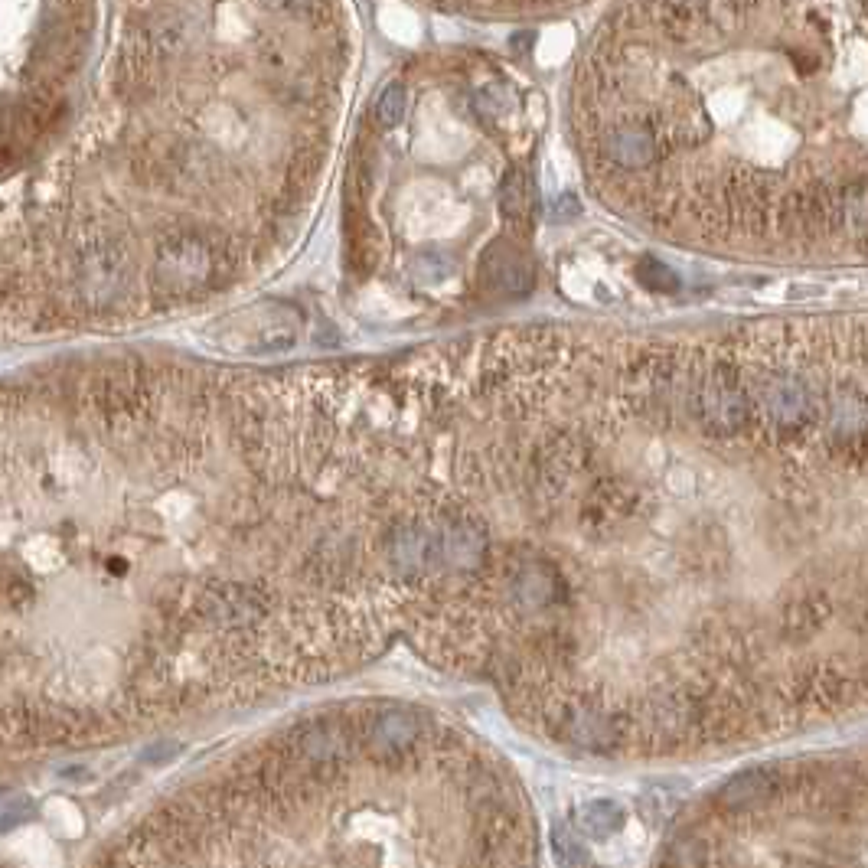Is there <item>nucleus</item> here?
Returning a JSON list of instances; mask_svg holds the SVG:
<instances>
[{"label": "nucleus", "instance_id": "1", "mask_svg": "<svg viewBox=\"0 0 868 868\" xmlns=\"http://www.w3.org/2000/svg\"><path fill=\"white\" fill-rule=\"evenodd\" d=\"M598 46L588 160L682 239L868 262V4L630 7Z\"/></svg>", "mask_w": 868, "mask_h": 868}, {"label": "nucleus", "instance_id": "2", "mask_svg": "<svg viewBox=\"0 0 868 868\" xmlns=\"http://www.w3.org/2000/svg\"><path fill=\"white\" fill-rule=\"evenodd\" d=\"M421 738V718L408 709H382L369 718L366 744L379 758H405L418 748Z\"/></svg>", "mask_w": 868, "mask_h": 868}, {"label": "nucleus", "instance_id": "3", "mask_svg": "<svg viewBox=\"0 0 868 868\" xmlns=\"http://www.w3.org/2000/svg\"><path fill=\"white\" fill-rule=\"evenodd\" d=\"M480 281L500 294H526L536 281V268L510 242H496L480 262Z\"/></svg>", "mask_w": 868, "mask_h": 868}, {"label": "nucleus", "instance_id": "4", "mask_svg": "<svg viewBox=\"0 0 868 868\" xmlns=\"http://www.w3.org/2000/svg\"><path fill=\"white\" fill-rule=\"evenodd\" d=\"M774 790H777V774L771 767H748V771H741L728 780L722 793H718V800H722L728 810H748V806L764 803Z\"/></svg>", "mask_w": 868, "mask_h": 868}, {"label": "nucleus", "instance_id": "5", "mask_svg": "<svg viewBox=\"0 0 868 868\" xmlns=\"http://www.w3.org/2000/svg\"><path fill=\"white\" fill-rule=\"evenodd\" d=\"M532 206H536V186L523 167H513L500 183V209L510 219H529Z\"/></svg>", "mask_w": 868, "mask_h": 868}, {"label": "nucleus", "instance_id": "6", "mask_svg": "<svg viewBox=\"0 0 868 868\" xmlns=\"http://www.w3.org/2000/svg\"><path fill=\"white\" fill-rule=\"evenodd\" d=\"M405 111H408V89H405V82H389L386 89L379 92L376 105H372L376 124H379V128H386V131L399 128L402 118H405Z\"/></svg>", "mask_w": 868, "mask_h": 868}, {"label": "nucleus", "instance_id": "7", "mask_svg": "<svg viewBox=\"0 0 868 868\" xmlns=\"http://www.w3.org/2000/svg\"><path fill=\"white\" fill-rule=\"evenodd\" d=\"M581 826L588 829L591 836H611L617 833L620 826H624V810H620L617 803L611 800H598V803H588L585 810H581Z\"/></svg>", "mask_w": 868, "mask_h": 868}, {"label": "nucleus", "instance_id": "8", "mask_svg": "<svg viewBox=\"0 0 868 868\" xmlns=\"http://www.w3.org/2000/svg\"><path fill=\"white\" fill-rule=\"evenodd\" d=\"M474 105L483 111V115H503V111H510L516 105V92L506 82L496 79V82L480 85V89L474 92Z\"/></svg>", "mask_w": 868, "mask_h": 868}, {"label": "nucleus", "instance_id": "9", "mask_svg": "<svg viewBox=\"0 0 868 868\" xmlns=\"http://www.w3.org/2000/svg\"><path fill=\"white\" fill-rule=\"evenodd\" d=\"M552 849H555L558 862H562L565 868H575L578 862H585V852H581V846L565 833L562 826H558L555 833H552Z\"/></svg>", "mask_w": 868, "mask_h": 868}, {"label": "nucleus", "instance_id": "10", "mask_svg": "<svg viewBox=\"0 0 868 868\" xmlns=\"http://www.w3.org/2000/svg\"><path fill=\"white\" fill-rule=\"evenodd\" d=\"M637 275H640L643 281H647V284H656V288H663V291H673V288H676L673 271L663 268L660 262H653V265L647 262V265H643V268L637 271Z\"/></svg>", "mask_w": 868, "mask_h": 868}]
</instances>
